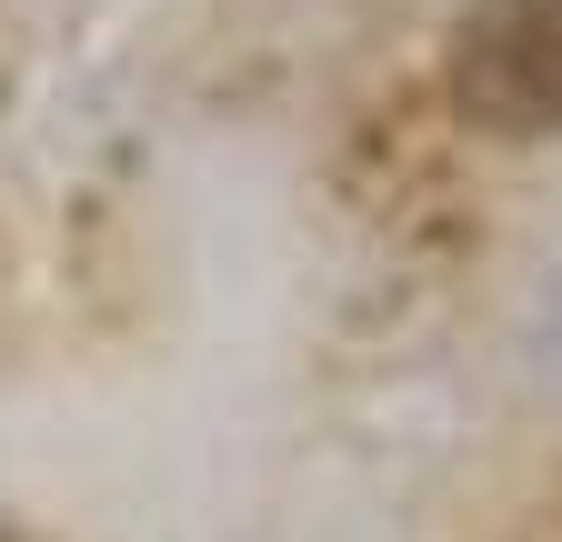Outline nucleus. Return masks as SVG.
I'll use <instances>...</instances> for the list:
<instances>
[{"mask_svg": "<svg viewBox=\"0 0 562 542\" xmlns=\"http://www.w3.org/2000/svg\"><path fill=\"white\" fill-rule=\"evenodd\" d=\"M452 111L492 142H552L562 131V0H472L442 50Z\"/></svg>", "mask_w": 562, "mask_h": 542, "instance_id": "1", "label": "nucleus"}, {"mask_svg": "<svg viewBox=\"0 0 562 542\" xmlns=\"http://www.w3.org/2000/svg\"><path fill=\"white\" fill-rule=\"evenodd\" d=\"M0 542H21V532H0Z\"/></svg>", "mask_w": 562, "mask_h": 542, "instance_id": "2", "label": "nucleus"}]
</instances>
